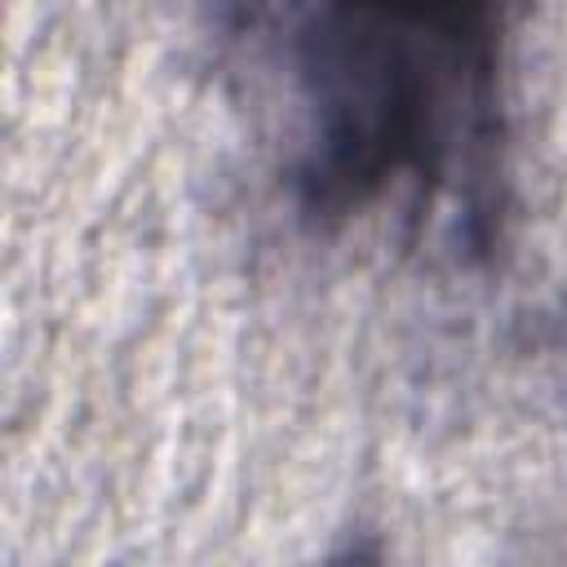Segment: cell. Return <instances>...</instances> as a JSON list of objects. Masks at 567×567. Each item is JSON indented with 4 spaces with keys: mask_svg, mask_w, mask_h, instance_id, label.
<instances>
[{
    "mask_svg": "<svg viewBox=\"0 0 567 567\" xmlns=\"http://www.w3.org/2000/svg\"><path fill=\"white\" fill-rule=\"evenodd\" d=\"M315 230L385 208L487 257L505 221L514 0H208Z\"/></svg>",
    "mask_w": 567,
    "mask_h": 567,
    "instance_id": "cell-1",
    "label": "cell"
}]
</instances>
